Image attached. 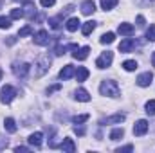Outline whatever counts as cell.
I'll list each match as a JSON object with an SVG mask.
<instances>
[{"label":"cell","instance_id":"27","mask_svg":"<svg viewBox=\"0 0 155 153\" xmlns=\"http://www.w3.org/2000/svg\"><path fill=\"white\" fill-rule=\"evenodd\" d=\"M117 2H119V0H101V7H103L105 11H108V9H112V7H116Z\"/></svg>","mask_w":155,"mask_h":153},{"label":"cell","instance_id":"16","mask_svg":"<svg viewBox=\"0 0 155 153\" xmlns=\"http://www.w3.org/2000/svg\"><path fill=\"white\" fill-rule=\"evenodd\" d=\"M117 31H119V34H123V36H132V34H134V25L124 22V24H119Z\"/></svg>","mask_w":155,"mask_h":153},{"label":"cell","instance_id":"35","mask_svg":"<svg viewBox=\"0 0 155 153\" xmlns=\"http://www.w3.org/2000/svg\"><path fill=\"white\" fill-rule=\"evenodd\" d=\"M74 133L79 135V137H83V135H85V128H83V126H79V124H76V126H74Z\"/></svg>","mask_w":155,"mask_h":153},{"label":"cell","instance_id":"23","mask_svg":"<svg viewBox=\"0 0 155 153\" xmlns=\"http://www.w3.org/2000/svg\"><path fill=\"white\" fill-rule=\"evenodd\" d=\"M61 22H63V15H60V16H52V18H49V25H51L52 29H60V25H61Z\"/></svg>","mask_w":155,"mask_h":153},{"label":"cell","instance_id":"12","mask_svg":"<svg viewBox=\"0 0 155 153\" xmlns=\"http://www.w3.org/2000/svg\"><path fill=\"white\" fill-rule=\"evenodd\" d=\"M74 74H76V69H74V65H65V67L60 70V79L67 81V79H71Z\"/></svg>","mask_w":155,"mask_h":153},{"label":"cell","instance_id":"3","mask_svg":"<svg viewBox=\"0 0 155 153\" xmlns=\"http://www.w3.org/2000/svg\"><path fill=\"white\" fill-rule=\"evenodd\" d=\"M15 96H16V90H15L11 85H5V86H2V90H0V101H2V103L9 105V103L15 99Z\"/></svg>","mask_w":155,"mask_h":153},{"label":"cell","instance_id":"36","mask_svg":"<svg viewBox=\"0 0 155 153\" xmlns=\"http://www.w3.org/2000/svg\"><path fill=\"white\" fill-rule=\"evenodd\" d=\"M116 151H117V153H124V151H134V146H132V144H128V146H123V148H117Z\"/></svg>","mask_w":155,"mask_h":153},{"label":"cell","instance_id":"9","mask_svg":"<svg viewBox=\"0 0 155 153\" xmlns=\"http://www.w3.org/2000/svg\"><path fill=\"white\" fill-rule=\"evenodd\" d=\"M33 40H35V43L36 45H49V33L47 31H43V29H40L38 33H35V36H33Z\"/></svg>","mask_w":155,"mask_h":153},{"label":"cell","instance_id":"1","mask_svg":"<svg viewBox=\"0 0 155 153\" xmlns=\"http://www.w3.org/2000/svg\"><path fill=\"white\" fill-rule=\"evenodd\" d=\"M49 69H51V58L49 54H41L35 63V77H41L43 74H47Z\"/></svg>","mask_w":155,"mask_h":153},{"label":"cell","instance_id":"18","mask_svg":"<svg viewBox=\"0 0 155 153\" xmlns=\"http://www.w3.org/2000/svg\"><path fill=\"white\" fill-rule=\"evenodd\" d=\"M96 11V4L92 2V0H85L83 4H81V13L83 15H92Z\"/></svg>","mask_w":155,"mask_h":153},{"label":"cell","instance_id":"24","mask_svg":"<svg viewBox=\"0 0 155 153\" xmlns=\"http://www.w3.org/2000/svg\"><path fill=\"white\" fill-rule=\"evenodd\" d=\"M123 69H124L126 72H134V70L137 69V61H135V60H126V61L123 63Z\"/></svg>","mask_w":155,"mask_h":153},{"label":"cell","instance_id":"42","mask_svg":"<svg viewBox=\"0 0 155 153\" xmlns=\"http://www.w3.org/2000/svg\"><path fill=\"white\" fill-rule=\"evenodd\" d=\"M152 63H153V67H155V52H153V56H152Z\"/></svg>","mask_w":155,"mask_h":153},{"label":"cell","instance_id":"32","mask_svg":"<svg viewBox=\"0 0 155 153\" xmlns=\"http://www.w3.org/2000/svg\"><path fill=\"white\" fill-rule=\"evenodd\" d=\"M31 33H33V27H31V25H25V27H22V29L18 31V36L24 38V36H29Z\"/></svg>","mask_w":155,"mask_h":153},{"label":"cell","instance_id":"25","mask_svg":"<svg viewBox=\"0 0 155 153\" xmlns=\"http://www.w3.org/2000/svg\"><path fill=\"white\" fill-rule=\"evenodd\" d=\"M123 135H124V130L123 128H116V130L110 132V141H121Z\"/></svg>","mask_w":155,"mask_h":153},{"label":"cell","instance_id":"39","mask_svg":"<svg viewBox=\"0 0 155 153\" xmlns=\"http://www.w3.org/2000/svg\"><path fill=\"white\" fill-rule=\"evenodd\" d=\"M137 25H139V27H143V25H144V16H143V15H139V16H137Z\"/></svg>","mask_w":155,"mask_h":153},{"label":"cell","instance_id":"30","mask_svg":"<svg viewBox=\"0 0 155 153\" xmlns=\"http://www.w3.org/2000/svg\"><path fill=\"white\" fill-rule=\"evenodd\" d=\"M144 108H146V114L148 115H155V99H150Z\"/></svg>","mask_w":155,"mask_h":153},{"label":"cell","instance_id":"40","mask_svg":"<svg viewBox=\"0 0 155 153\" xmlns=\"http://www.w3.org/2000/svg\"><path fill=\"white\" fill-rule=\"evenodd\" d=\"M15 151L20 153V151H29V148H25V146H18V148H15Z\"/></svg>","mask_w":155,"mask_h":153},{"label":"cell","instance_id":"2","mask_svg":"<svg viewBox=\"0 0 155 153\" xmlns=\"http://www.w3.org/2000/svg\"><path fill=\"white\" fill-rule=\"evenodd\" d=\"M99 92H101V96L117 97V96H119V86H117L116 81H112V79H105V81L101 83V86H99Z\"/></svg>","mask_w":155,"mask_h":153},{"label":"cell","instance_id":"22","mask_svg":"<svg viewBox=\"0 0 155 153\" xmlns=\"http://www.w3.org/2000/svg\"><path fill=\"white\" fill-rule=\"evenodd\" d=\"M94 29H96V22H92V20H88V22H85V24L81 25V33H83L85 36H88Z\"/></svg>","mask_w":155,"mask_h":153},{"label":"cell","instance_id":"29","mask_svg":"<svg viewBox=\"0 0 155 153\" xmlns=\"http://www.w3.org/2000/svg\"><path fill=\"white\" fill-rule=\"evenodd\" d=\"M88 117H90V115H88V114L74 115V117H72V122H74V124H83L85 121H88Z\"/></svg>","mask_w":155,"mask_h":153},{"label":"cell","instance_id":"14","mask_svg":"<svg viewBox=\"0 0 155 153\" xmlns=\"http://www.w3.org/2000/svg\"><path fill=\"white\" fill-rule=\"evenodd\" d=\"M60 148L63 150V151H67V153H74L76 151V144H74V141L72 139H63V142L60 144Z\"/></svg>","mask_w":155,"mask_h":153},{"label":"cell","instance_id":"19","mask_svg":"<svg viewBox=\"0 0 155 153\" xmlns=\"http://www.w3.org/2000/svg\"><path fill=\"white\" fill-rule=\"evenodd\" d=\"M79 25H81V22H79V18H76V16L69 18V20H67V24H65L67 31H71V33H74V31H78V29H79Z\"/></svg>","mask_w":155,"mask_h":153},{"label":"cell","instance_id":"10","mask_svg":"<svg viewBox=\"0 0 155 153\" xmlns=\"http://www.w3.org/2000/svg\"><path fill=\"white\" fill-rule=\"evenodd\" d=\"M152 81H153V74H152L150 70H148V72H143L141 76L137 77V85L143 86V88H144V86H150Z\"/></svg>","mask_w":155,"mask_h":153},{"label":"cell","instance_id":"26","mask_svg":"<svg viewBox=\"0 0 155 153\" xmlns=\"http://www.w3.org/2000/svg\"><path fill=\"white\" fill-rule=\"evenodd\" d=\"M114 40H116V34H114V33H105V34L101 36V40H99V41H101L103 45H107V43H112Z\"/></svg>","mask_w":155,"mask_h":153},{"label":"cell","instance_id":"28","mask_svg":"<svg viewBox=\"0 0 155 153\" xmlns=\"http://www.w3.org/2000/svg\"><path fill=\"white\" fill-rule=\"evenodd\" d=\"M11 16H0V29H9L11 27Z\"/></svg>","mask_w":155,"mask_h":153},{"label":"cell","instance_id":"13","mask_svg":"<svg viewBox=\"0 0 155 153\" xmlns=\"http://www.w3.org/2000/svg\"><path fill=\"white\" fill-rule=\"evenodd\" d=\"M41 139H43V133L41 132H35V133H31L29 135V144L33 146V148H40L41 146Z\"/></svg>","mask_w":155,"mask_h":153},{"label":"cell","instance_id":"33","mask_svg":"<svg viewBox=\"0 0 155 153\" xmlns=\"http://www.w3.org/2000/svg\"><path fill=\"white\" fill-rule=\"evenodd\" d=\"M146 40H148V41H155V24L148 27V31H146Z\"/></svg>","mask_w":155,"mask_h":153},{"label":"cell","instance_id":"38","mask_svg":"<svg viewBox=\"0 0 155 153\" xmlns=\"http://www.w3.org/2000/svg\"><path fill=\"white\" fill-rule=\"evenodd\" d=\"M40 2H41L43 7H52V5L56 4V0H40Z\"/></svg>","mask_w":155,"mask_h":153},{"label":"cell","instance_id":"11","mask_svg":"<svg viewBox=\"0 0 155 153\" xmlns=\"http://www.w3.org/2000/svg\"><path fill=\"white\" fill-rule=\"evenodd\" d=\"M88 52H90V47L88 45H85V47H78L74 49V52H72V56L79 60V61H83V60H87L88 58Z\"/></svg>","mask_w":155,"mask_h":153},{"label":"cell","instance_id":"7","mask_svg":"<svg viewBox=\"0 0 155 153\" xmlns=\"http://www.w3.org/2000/svg\"><path fill=\"white\" fill-rule=\"evenodd\" d=\"M146 132H148V121H146V119H139V121L134 124V135L143 137Z\"/></svg>","mask_w":155,"mask_h":153},{"label":"cell","instance_id":"31","mask_svg":"<svg viewBox=\"0 0 155 153\" xmlns=\"http://www.w3.org/2000/svg\"><path fill=\"white\" fill-rule=\"evenodd\" d=\"M24 16H25V15H24V9H18V7H16V9H13V11H11V18H13V20L24 18Z\"/></svg>","mask_w":155,"mask_h":153},{"label":"cell","instance_id":"15","mask_svg":"<svg viewBox=\"0 0 155 153\" xmlns=\"http://www.w3.org/2000/svg\"><path fill=\"white\" fill-rule=\"evenodd\" d=\"M24 15L29 16V18L36 16V5H35V2H25L24 4Z\"/></svg>","mask_w":155,"mask_h":153},{"label":"cell","instance_id":"21","mask_svg":"<svg viewBox=\"0 0 155 153\" xmlns=\"http://www.w3.org/2000/svg\"><path fill=\"white\" fill-rule=\"evenodd\" d=\"M74 77H76L78 83H83V81L88 77V70H87L85 67H78V70H76V74H74Z\"/></svg>","mask_w":155,"mask_h":153},{"label":"cell","instance_id":"5","mask_svg":"<svg viewBox=\"0 0 155 153\" xmlns=\"http://www.w3.org/2000/svg\"><path fill=\"white\" fill-rule=\"evenodd\" d=\"M124 119H126V115L119 112V114L110 115V117H103V119L99 121V124H101V126H107V124H121Z\"/></svg>","mask_w":155,"mask_h":153},{"label":"cell","instance_id":"41","mask_svg":"<svg viewBox=\"0 0 155 153\" xmlns=\"http://www.w3.org/2000/svg\"><path fill=\"white\" fill-rule=\"evenodd\" d=\"M15 41H16V38H15V36H9V40H7V45H13Z\"/></svg>","mask_w":155,"mask_h":153},{"label":"cell","instance_id":"43","mask_svg":"<svg viewBox=\"0 0 155 153\" xmlns=\"http://www.w3.org/2000/svg\"><path fill=\"white\" fill-rule=\"evenodd\" d=\"M2 76H4V70L0 69V81H2Z\"/></svg>","mask_w":155,"mask_h":153},{"label":"cell","instance_id":"34","mask_svg":"<svg viewBox=\"0 0 155 153\" xmlns=\"http://www.w3.org/2000/svg\"><path fill=\"white\" fill-rule=\"evenodd\" d=\"M65 50H67L65 45H58V47L54 49V54H56V56H61V54H65Z\"/></svg>","mask_w":155,"mask_h":153},{"label":"cell","instance_id":"8","mask_svg":"<svg viewBox=\"0 0 155 153\" xmlns=\"http://www.w3.org/2000/svg\"><path fill=\"white\" fill-rule=\"evenodd\" d=\"M137 47V41L134 38H124L121 43H119V52H130Z\"/></svg>","mask_w":155,"mask_h":153},{"label":"cell","instance_id":"20","mask_svg":"<svg viewBox=\"0 0 155 153\" xmlns=\"http://www.w3.org/2000/svg\"><path fill=\"white\" fill-rule=\"evenodd\" d=\"M4 128H5L9 133H15V132L18 130V126H16V121H15L13 117H7V119L4 121Z\"/></svg>","mask_w":155,"mask_h":153},{"label":"cell","instance_id":"4","mask_svg":"<svg viewBox=\"0 0 155 153\" xmlns=\"http://www.w3.org/2000/svg\"><path fill=\"white\" fill-rule=\"evenodd\" d=\"M112 60H114V52L107 50V52H103V54L96 60V67H97V69H107V67H110Z\"/></svg>","mask_w":155,"mask_h":153},{"label":"cell","instance_id":"17","mask_svg":"<svg viewBox=\"0 0 155 153\" xmlns=\"http://www.w3.org/2000/svg\"><path fill=\"white\" fill-rule=\"evenodd\" d=\"M74 97H76L78 101H81V103H88L90 101V94L85 88H78L76 92H74Z\"/></svg>","mask_w":155,"mask_h":153},{"label":"cell","instance_id":"6","mask_svg":"<svg viewBox=\"0 0 155 153\" xmlns=\"http://www.w3.org/2000/svg\"><path fill=\"white\" fill-rule=\"evenodd\" d=\"M31 70V65L29 63H15L13 65V72H15V76L16 77H25L27 76V72Z\"/></svg>","mask_w":155,"mask_h":153},{"label":"cell","instance_id":"37","mask_svg":"<svg viewBox=\"0 0 155 153\" xmlns=\"http://www.w3.org/2000/svg\"><path fill=\"white\" fill-rule=\"evenodd\" d=\"M60 88H61V85H60V83H56V85H52V86H49V88H47V94L51 96L52 92H56V90H60Z\"/></svg>","mask_w":155,"mask_h":153}]
</instances>
